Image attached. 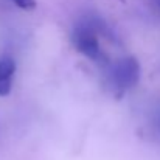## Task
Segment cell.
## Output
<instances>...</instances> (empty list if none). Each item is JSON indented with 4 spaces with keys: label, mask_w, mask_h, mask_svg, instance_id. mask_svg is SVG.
<instances>
[{
    "label": "cell",
    "mask_w": 160,
    "mask_h": 160,
    "mask_svg": "<svg viewBox=\"0 0 160 160\" xmlns=\"http://www.w3.org/2000/svg\"><path fill=\"white\" fill-rule=\"evenodd\" d=\"M98 27H100V23L97 20L84 19L75 27L73 36H72L73 45L76 47V50L92 61H100L103 56L98 34H97Z\"/></svg>",
    "instance_id": "6da1fadb"
},
{
    "label": "cell",
    "mask_w": 160,
    "mask_h": 160,
    "mask_svg": "<svg viewBox=\"0 0 160 160\" xmlns=\"http://www.w3.org/2000/svg\"><path fill=\"white\" fill-rule=\"evenodd\" d=\"M140 79V64L134 58H123L117 61L110 70V81L113 89L123 95L132 89Z\"/></svg>",
    "instance_id": "7a4b0ae2"
},
{
    "label": "cell",
    "mask_w": 160,
    "mask_h": 160,
    "mask_svg": "<svg viewBox=\"0 0 160 160\" xmlns=\"http://www.w3.org/2000/svg\"><path fill=\"white\" fill-rule=\"evenodd\" d=\"M16 75V62L11 56L0 58V97H6L11 93L12 81Z\"/></svg>",
    "instance_id": "3957f363"
},
{
    "label": "cell",
    "mask_w": 160,
    "mask_h": 160,
    "mask_svg": "<svg viewBox=\"0 0 160 160\" xmlns=\"http://www.w3.org/2000/svg\"><path fill=\"white\" fill-rule=\"evenodd\" d=\"M12 2L16 6H19L20 9H25V11L36 8V0H12Z\"/></svg>",
    "instance_id": "277c9868"
},
{
    "label": "cell",
    "mask_w": 160,
    "mask_h": 160,
    "mask_svg": "<svg viewBox=\"0 0 160 160\" xmlns=\"http://www.w3.org/2000/svg\"><path fill=\"white\" fill-rule=\"evenodd\" d=\"M154 124H156V129L160 132V107L156 110V113H154Z\"/></svg>",
    "instance_id": "5b68a950"
},
{
    "label": "cell",
    "mask_w": 160,
    "mask_h": 160,
    "mask_svg": "<svg viewBox=\"0 0 160 160\" xmlns=\"http://www.w3.org/2000/svg\"><path fill=\"white\" fill-rule=\"evenodd\" d=\"M152 2H154V5H156V6L160 9V0H152Z\"/></svg>",
    "instance_id": "8992f818"
}]
</instances>
